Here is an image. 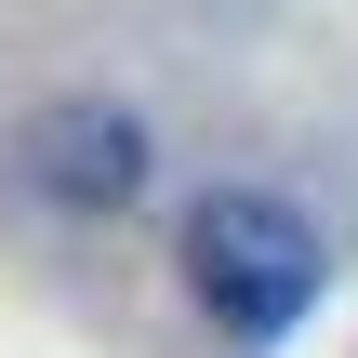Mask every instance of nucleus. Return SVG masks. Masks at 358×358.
<instances>
[{
  "label": "nucleus",
  "instance_id": "1",
  "mask_svg": "<svg viewBox=\"0 0 358 358\" xmlns=\"http://www.w3.org/2000/svg\"><path fill=\"white\" fill-rule=\"evenodd\" d=\"M186 279H199V306L226 332H279L319 292V226L292 199H266V186H213L186 213Z\"/></svg>",
  "mask_w": 358,
  "mask_h": 358
},
{
  "label": "nucleus",
  "instance_id": "2",
  "mask_svg": "<svg viewBox=\"0 0 358 358\" xmlns=\"http://www.w3.org/2000/svg\"><path fill=\"white\" fill-rule=\"evenodd\" d=\"M53 173L93 186V199H120V186H133V133H120V120H80V133H53Z\"/></svg>",
  "mask_w": 358,
  "mask_h": 358
}]
</instances>
